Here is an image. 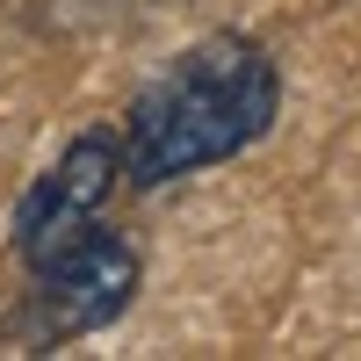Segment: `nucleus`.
<instances>
[{"label": "nucleus", "instance_id": "obj_1", "mask_svg": "<svg viewBox=\"0 0 361 361\" xmlns=\"http://www.w3.org/2000/svg\"><path fill=\"white\" fill-rule=\"evenodd\" d=\"M282 123V66L246 29H209L180 44L166 66L137 87L123 109V180L130 188H173V180L217 173L246 159Z\"/></svg>", "mask_w": 361, "mask_h": 361}, {"label": "nucleus", "instance_id": "obj_2", "mask_svg": "<svg viewBox=\"0 0 361 361\" xmlns=\"http://www.w3.org/2000/svg\"><path fill=\"white\" fill-rule=\"evenodd\" d=\"M145 289V260L123 231H109L102 217L73 231L66 246H51L44 260H29V289L8 318V340H22L29 354H51L80 333L116 325Z\"/></svg>", "mask_w": 361, "mask_h": 361}, {"label": "nucleus", "instance_id": "obj_3", "mask_svg": "<svg viewBox=\"0 0 361 361\" xmlns=\"http://www.w3.org/2000/svg\"><path fill=\"white\" fill-rule=\"evenodd\" d=\"M116 188H123V130H116V123H94V130L66 137V152L29 180L22 202H15V224H8V231H15L22 267L44 260L51 246H66L73 231H87V224L109 209Z\"/></svg>", "mask_w": 361, "mask_h": 361}]
</instances>
